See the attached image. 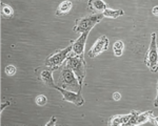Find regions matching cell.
<instances>
[{
    "label": "cell",
    "mask_w": 158,
    "mask_h": 126,
    "mask_svg": "<svg viewBox=\"0 0 158 126\" xmlns=\"http://www.w3.org/2000/svg\"><path fill=\"white\" fill-rule=\"evenodd\" d=\"M65 62H67L65 65H68L74 72V74L76 75L79 84H80V87L82 88L86 74V62L83 59V56H76L73 53H71Z\"/></svg>",
    "instance_id": "cell-1"
},
{
    "label": "cell",
    "mask_w": 158,
    "mask_h": 126,
    "mask_svg": "<svg viewBox=\"0 0 158 126\" xmlns=\"http://www.w3.org/2000/svg\"><path fill=\"white\" fill-rule=\"evenodd\" d=\"M57 86H60L65 89H70V90H77V92H81L82 88L80 87L79 81L76 77V75L74 74V72L68 65H65L64 67L61 70L60 74V79L59 83H58Z\"/></svg>",
    "instance_id": "cell-2"
},
{
    "label": "cell",
    "mask_w": 158,
    "mask_h": 126,
    "mask_svg": "<svg viewBox=\"0 0 158 126\" xmlns=\"http://www.w3.org/2000/svg\"><path fill=\"white\" fill-rule=\"evenodd\" d=\"M144 62L150 70L153 73L158 72V43L156 33H152L151 35V42L144 57Z\"/></svg>",
    "instance_id": "cell-3"
},
{
    "label": "cell",
    "mask_w": 158,
    "mask_h": 126,
    "mask_svg": "<svg viewBox=\"0 0 158 126\" xmlns=\"http://www.w3.org/2000/svg\"><path fill=\"white\" fill-rule=\"evenodd\" d=\"M102 13H96V14H92L90 16H86L82 19H78L76 21V24L74 26V32L77 33H85L90 32L96 24L102 20L103 18Z\"/></svg>",
    "instance_id": "cell-4"
},
{
    "label": "cell",
    "mask_w": 158,
    "mask_h": 126,
    "mask_svg": "<svg viewBox=\"0 0 158 126\" xmlns=\"http://www.w3.org/2000/svg\"><path fill=\"white\" fill-rule=\"evenodd\" d=\"M71 53H72V45H69L68 47L61 49L60 52L52 55L51 57H48L45 60V66L49 67V69H52L53 72L58 69L63 64V62L67 61Z\"/></svg>",
    "instance_id": "cell-5"
},
{
    "label": "cell",
    "mask_w": 158,
    "mask_h": 126,
    "mask_svg": "<svg viewBox=\"0 0 158 126\" xmlns=\"http://www.w3.org/2000/svg\"><path fill=\"white\" fill-rule=\"evenodd\" d=\"M55 88L57 90H59L64 101L73 103V104L77 105V106H82V105L85 104V99H83L82 95H81V92L75 93L74 90L65 89V88H62L60 86H56Z\"/></svg>",
    "instance_id": "cell-6"
},
{
    "label": "cell",
    "mask_w": 158,
    "mask_h": 126,
    "mask_svg": "<svg viewBox=\"0 0 158 126\" xmlns=\"http://www.w3.org/2000/svg\"><path fill=\"white\" fill-rule=\"evenodd\" d=\"M109 47V39L106 36H101L99 37L96 42L93 44V46L91 47L90 50H89V57L91 59H94L96 56H98L99 54H101L104 50H106Z\"/></svg>",
    "instance_id": "cell-7"
},
{
    "label": "cell",
    "mask_w": 158,
    "mask_h": 126,
    "mask_svg": "<svg viewBox=\"0 0 158 126\" xmlns=\"http://www.w3.org/2000/svg\"><path fill=\"white\" fill-rule=\"evenodd\" d=\"M132 117L131 119L129 120V122L127 123L126 125H139V124H144L147 122H150L153 117V112L150 110V112H139L137 110H133L131 112Z\"/></svg>",
    "instance_id": "cell-8"
},
{
    "label": "cell",
    "mask_w": 158,
    "mask_h": 126,
    "mask_svg": "<svg viewBox=\"0 0 158 126\" xmlns=\"http://www.w3.org/2000/svg\"><path fill=\"white\" fill-rule=\"evenodd\" d=\"M89 36V32H85L81 34V36L76 40L72 44V53L76 56H83V52H85V42Z\"/></svg>",
    "instance_id": "cell-9"
},
{
    "label": "cell",
    "mask_w": 158,
    "mask_h": 126,
    "mask_svg": "<svg viewBox=\"0 0 158 126\" xmlns=\"http://www.w3.org/2000/svg\"><path fill=\"white\" fill-rule=\"evenodd\" d=\"M106 9H108V6L103 0H90L88 3V10L94 14L101 13Z\"/></svg>",
    "instance_id": "cell-10"
},
{
    "label": "cell",
    "mask_w": 158,
    "mask_h": 126,
    "mask_svg": "<svg viewBox=\"0 0 158 126\" xmlns=\"http://www.w3.org/2000/svg\"><path fill=\"white\" fill-rule=\"evenodd\" d=\"M132 113L129 115H116L113 116L111 118V120L109 121V125L111 126H120V125H126L129 122V120L131 119Z\"/></svg>",
    "instance_id": "cell-11"
},
{
    "label": "cell",
    "mask_w": 158,
    "mask_h": 126,
    "mask_svg": "<svg viewBox=\"0 0 158 126\" xmlns=\"http://www.w3.org/2000/svg\"><path fill=\"white\" fill-rule=\"evenodd\" d=\"M40 79L41 81L44 83L45 85L51 87H56L57 85H55L54 79H53V70L52 69H45L42 70L41 74H40Z\"/></svg>",
    "instance_id": "cell-12"
},
{
    "label": "cell",
    "mask_w": 158,
    "mask_h": 126,
    "mask_svg": "<svg viewBox=\"0 0 158 126\" xmlns=\"http://www.w3.org/2000/svg\"><path fill=\"white\" fill-rule=\"evenodd\" d=\"M72 6H73V4L71 1H62L59 4V6H58L57 11H56V15H57V16H62V15L68 14V13L71 11Z\"/></svg>",
    "instance_id": "cell-13"
},
{
    "label": "cell",
    "mask_w": 158,
    "mask_h": 126,
    "mask_svg": "<svg viewBox=\"0 0 158 126\" xmlns=\"http://www.w3.org/2000/svg\"><path fill=\"white\" fill-rule=\"evenodd\" d=\"M104 17H108V18H118V17L124 15V12L122 10H112V9H106L102 12Z\"/></svg>",
    "instance_id": "cell-14"
},
{
    "label": "cell",
    "mask_w": 158,
    "mask_h": 126,
    "mask_svg": "<svg viewBox=\"0 0 158 126\" xmlns=\"http://www.w3.org/2000/svg\"><path fill=\"white\" fill-rule=\"evenodd\" d=\"M123 49H124V43L121 40H117L113 45L114 55H115L116 57H120L122 55V53H123Z\"/></svg>",
    "instance_id": "cell-15"
},
{
    "label": "cell",
    "mask_w": 158,
    "mask_h": 126,
    "mask_svg": "<svg viewBox=\"0 0 158 126\" xmlns=\"http://www.w3.org/2000/svg\"><path fill=\"white\" fill-rule=\"evenodd\" d=\"M1 12L6 18H12L14 16V10L12 9V6H10L9 4L1 3Z\"/></svg>",
    "instance_id": "cell-16"
},
{
    "label": "cell",
    "mask_w": 158,
    "mask_h": 126,
    "mask_svg": "<svg viewBox=\"0 0 158 126\" xmlns=\"http://www.w3.org/2000/svg\"><path fill=\"white\" fill-rule=\"evenodd\" d=\"M35 101H36L37 105H39V106H43V105H45L48 103V98L45 97L44 95H39L36 97Z\"/></svg>",
    "instance_id": "cell-17"
},
{
    "label": "cell",
    "mask_w": 158,
    "mask_h": 126,
    "mask_svg": "<svg viewBox=\"0 0 158 126\" xmlns=\"http://www.w3.org/2000/svg\"><path fill=\"white\" fill-rule=\"evenodd\" d=\"M16 72H17V69L14 66V65H7L6 66V75H9V76H13V75H15L16 74Z\"/></svg>",
    "instance_id": "cell-18"
},
{
    "label": "cell",
    "mask_w": 158,
    "mask_h": 126,
    "mask_svg": "<svg viewBox=\"0 0 158 126\" xmlns=\"http://www.w3.org/2000/svg\"><path fill=\"white\" fill-rule=\"evenodd\" d=\"M56 124H57V118H56L55 116H53V117L51 118V120L45 125H47V126H53V125H56Z\"/></svg>",
    "instance_id": "cell-19"
},
{
    "label": "cell",
    "mask_w": 158,
    "mask_h": 126,
    "mask_svg": "<svg viewBox=\"0 0 158 126\" xmlns=\"http://www.w3.org/2000/svg\"><path fill=\"white\" fill-rule=\"evenodd\" d=\"M121 99V95H120V93H118V92H115L113 94V100L114 101H119Z\"/></svg>",
    "instance_id": "cell-20"
},
{
    "label": "cell",
    "mask_w": 158,
    "mask_h": 126,
    "mask_svg": "<svg viewBox=\"0 0 158 126\" xmlns=\"http://www.w3.org/2000/svg\"><path fill=\"white\" fill-rule=\"evenodd\" d=\"M150 122H151L152 124H154V125H158V117H154V116H153Z\"/></svg>",
    "instance_id": "cell-21"
},
{
    "label": "cell",
    "mask_w": 158,
    "mask_h": 126,
    "mask_svg": "<svg viewBox=\"0 0 158 126\" xmlns=\"http://www.w3.org/2000/svg\"><path fill=\"white\" fill-rule=\"evenodd\" d=\"M152 13H153V15H154V16L158 17V6H154V7H153Z\"/></svg>",
    "instance_id": "cell-22"
},
{
    "label": "cell",
    "mask_w": 158,
    "mask_h": 126,
    "mask_svg": "<svg viewBox=\"0 0 158 126\" xmlns=\"http://www.w3.org/2000/svg\"><path fill=\"white\" fill-rule=\"evenodd\" d=\"M154 106L158 107V82H157V96H156V99L154 101Z\"/></svg>",
    "instance_id": "cell-23"
},
{
    "label": "cell",
    "mask_w": 158,
    "mask_h": 126,
    "mask_svg": "<svg viewBox=\"0 0 158 126\" xmlns=\"http://www.w3.org/2000/svg\"><path fill=\"white\" fill-rule=\"evenodd\" d=\"M9 104H10V102L3 103V104H2V105H1V109H0V110H1V112H2V110H3V109H4V107H6V106H7V105H9Z\"/></svg>",
    "instance_id": "cell-24"
}]
</instances>
